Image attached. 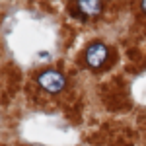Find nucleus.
<instances>
[{
  "label": "nucleus",
  "mask_w": 146,
  "mask_h": 146,
  "mask_svg": "<svg viewBox=\"0 0 146 146\" xmlns=\"http://www.w3.org/2000/svg\"><path fill=\"white\" fill-rule=\"evenodd\" d=\"M37 84L49 94H58V92L64 88L66 78L58 72V70H43L39 76H37Z\"/></svg>",
  "instance_id": "1"
},
{
  "label": "nucleus",
  "mask_w": 146,
  "mask_h": 146,
  "mask_svg": "<svg viewBox=\"0 0 146 146\" xmlns=\"http://www.w3.org/2000/svg\"><path fill=\"white\" fill-rule=\"evenodd\" d=\"M107 56H109V49L100 41L90 43L86 49V62L90 68H101L107 62Z\"/></svg>",
  "instance_id": "2"
},
{
  "label": "nucleus",
  "mask_w": 146,
  "mask_h": 146,
  "mask_svg": "<svg viewBox=\"0 0 146 146\" xmlns=\"http://www.w3.org/2000/svg\"><path fill=\"white\" fill-rule=\"evenodd\" d=\"M101 10H103V4L101 2H96V0H80V2H76V6L70 12L84 20V18H96V16H100Z\"/></svg>",
  "instance_id": "3"
},
{
  "label": "nucleus",
  "mask_w": 146,
  "mask_h": 146,
  "mask_svg": "<svg viewBox=\"0 0 146 146\" xmlns=\"http://www.w3.org/2000/svg\"><path fill=\"white\" fill-rule=\"evenodd\" d=\"M140 6H142V10L146 12V2H142V4H140Z\"/></svg>",
  "instance_id": "4"
}]
</instances>
